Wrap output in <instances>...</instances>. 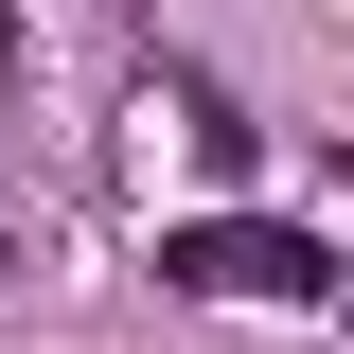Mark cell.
<instances>
[{"label": "cell", "mask_w": 354, "mask_h": 354, "mask_svg": "<svg viewBox=\"0 0 354 354\" xmlns=\"http://www.w3.org/2000/svg\"><path fill=\"white\" fill-rule=\"evenodd\" d=\"M177 283H230V301H319V248H283V230H195V248H177Z\"/></svg>", "instance_id": "6da1fadb"}]
</instances>
